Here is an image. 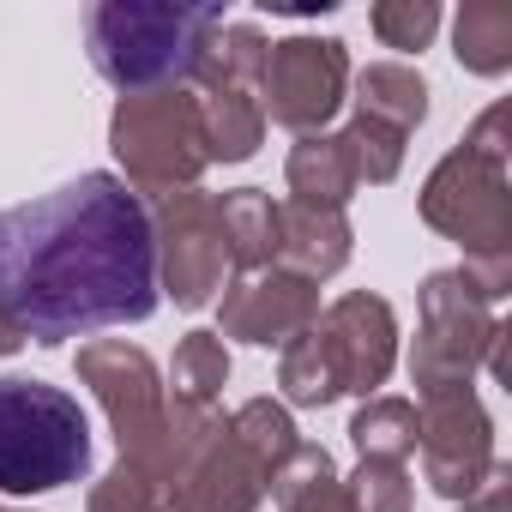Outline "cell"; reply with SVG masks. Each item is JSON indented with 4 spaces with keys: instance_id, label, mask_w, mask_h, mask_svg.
I'll return each mask as SVG.
<instances>
[{
    "instance_id": "3957f363",
    "label": "cell",
    "mask_w": 512,
    "mask_h": 512,
    "mask_svg": "<svg viewBox=\"0 0 512 512\" xmlns=\"http://www.w3.org/2000/svg\"><path fill=\"white\" fill-rule=\"evenodd\" d=\"M91 470V422L49 380H0V488L49 494Z\"/></svg>"
},
{
    "instance_id": "52a82bcc",
    "label": "cell",
    "mask_w": 512,
    "mask_h": 512,
    "mask_svg": "<svg viewBox=\"0 0 512 512\" xmlns=\"http://www.w3.org/2000/svg\"><path fill=\"white\" fill-rule=\"evenodd\" d=\"M494 344H500V326L488 320L482 290L464 272L428 278V290H422V338H416V362H410L422 398L470 392V368Z\"/></svg>"
},
{
    "instance_id": "7c38bea8",
    "label": "cell",
    "mask_w": 512,
    "mask_h": 512,
    "mask_svg": "<svg viewBox=\"0 0 512 512\" xmlns=\"http://www.w3.org/2000/svg\"><path fill=\"white\" fill-rule=\"evenodd\" d=\"M320 356L338 380V392H374L392 374V308L380 296H344L314 320Z\"/></svg>"
},
{
    "instance_id": "cb8c5ba5",
    "label": "cell",
    "mask_w": 512,
    "mask_h": 512,
    "mask_svg": "<svg viewBox=\"0 0 512 512\" xmlns=\"http://www.w3.org/2000/svg\"><path fill=\"white\" fill-rule=\"evenodd\" d=\"M440 31V7L434 0H380L374 7V37L386 49H422Z\"/></svg>"
},
{
    "instance_id": "f1b7e54d",
    "label": "cell",
    "mask_w": 512,
    "mask_h": 512,
    "mask_svg": "<svg viewBox=\"0 0 512 512\" xmlns=\"http://www.w3.org/2000/svg\"><path fill=\"white\" fill-rule=\"evenodd\" d=\"M0 512H7V506H0Z\"/></svg>"
},
{
    "instance_id": "44dd1931",
    "label": "cell",
    "mask_w": 512,
    "mask_h": 512,
    "mask_svg": "<svg viewBox=\"0 0 512 512\" xmlns=\"http://www.w3.org/2000/svg\"><path fill=\"white\" fill-rule=\"evenodd\" d=\"M350 434H356V452H362V458H380V464H404V458L416 452V440H422L416 410H410L404 398H374V404H362L356 422H350Z\"/></svg>"
},
{
    "instance_id": "5b68a950",
    "label": "cell",
    "mask_w": 512,
    "mask_h": 512,
    "mask_svg": "<svg viewBox=\"0 0 512 512\" xmlns=\"http://www.w3.org/2000/svg\"><path fill=\"white\" fill-rule=\"evenodd\" d=\"M109 145L127 169L133 193H187L205 169V139H199V109L187 91H151V97H121L109 121Z\"/></svg>"
},
{
    "instance_id": "ffe728a7",
    "label": "cell",
    "mask_w": 512,
    "mask_h": 512,
    "mask_svg": "<svg viewBox=\"0 0 512 512\" xmlns=\"http://www.w3.org/2000/svg\"><path fill=\"white\" fill-rule=\"evenodd\" d=\"M458 61L470 73H506L512 67V7L506 0H476L458 13Z\"/></svg>"
},
{
    "instance_id": "5bb4252c",
    "label": "cell",
    "mask_w": 512,
    "mask_h": 512,
    "mask_svg": "<svg viewBox=\"0 0 512 512\" xmlns=\"http://www.w3.org/2000/svg\"><path fill=\"white\" fill-rule=\"evenodd\" d=\"M350 260V223L344 211H320V205H278V272L320 284Z\"/></svg>"
},
{
    "instance_id": "277c9868",
    "label": "cell",
    "mask_w": 512,
    "mask_h": 512,
    "mask_svg": "<svg viewBox=\"0 0 512 512\" xmlns=\"http://www.w3.org/2000/svg\"><path fill=\"white\" fill-rule=\"evenodd\" d=\"M500 127H506V109L494 103L476 121V133L428 175V193H422V217L446 229L452 241H464L470 260H506V235H512Z\"/></svg>"
},
{
    "instance_id": "603a6c76",
    "label": "cell",
    "mask_w": 512,
    "mask_h": 512,
    "mask_svg": "<svg viewBox=\"0 0 512 512\" xmlns=\"http://www.w3.org/2000/svg\"><path fill=\"white\" fill-rule=\"evenodd\" d=\"M91 512H169V482H163V476H151L145 464L121 458V464L97 482Z\"/></svg>"
},
{
    "instance_id": "8992f818",
    "label": "cell",
    "mask_w": 512,
    "mask_h": 512,
    "mask_svg": "<svg viewBox=\"0 0 512 512\" xmlns=\"http://www.w3.org/2000/svg\"><path fill=\"white\" fill-rule=\"evenodd\" d=\"M79 380L103 398L109 422H115V440H121V458L145 464L151 476H163L175 488V446H169V410H163V386H157V368L139 344H121V338H103V344H85L79 350Z\"/></svg>"
},
{
    "instance_id": "484cf974",
    "label": "cell",
    "mask_w": 512,
    "mask_h": 512,
    "mask_svg": "<svg viewBox=\"0 0 512 512\" xmlns=\"http://www.w3.org/2000/svg\"><path fill=\"white\" fill-rule=\"evenodd\" d=\"M506 488H512L506 482V464H488L482 482L464 494V512H506Z\"/></svg>"
},
{
    "instance_id": "9a60e30c",
    "label": "cell",
    "mask_w": 512,
    "mask_h": 512,
    "mask_svg": "<svg viewBox=\"0 0 512 512\" xmlns=\"http://www.w3.org/2000/svg\"><path fill=\"white\" fill-rule=\"evenodd\" d=\"M199 79V139H205V163H241L260 151V133H266V109L247 85H229V79H211V73H193Z\"/></svg>"
},
{
    "instance_id": "30bf717a",
    "label": "cell",
    "mask_w": 512,
    "mask_h": 512,
    "mask_svg": "<svg viewBox=\"0 0 512 512\" xmlns=\"http://www.w3.org/2000/svg\"><path fill=\"white\" fill-rule=\"evenodd\" d=\"M422 464H428V482L446 494V500H464L482 470L494 464V440H488V416L470 392H446V398H422Z\"/></svg>"
},
{
    "instance_id": "2e32d148",
    "label": "cell",
    "mask_w": 512,
    "mask_h": 512,
    "mask_svg": "<svg viewBox=\"0 0 512 512\" xmlns=\"http://www.w3.org/2000/svg\"><path fill=\"white\" fill-rule=\"evenodd\" d=\"M217 229H223V247H229V266H241V272L278 266V205L260 187L223 193L217 199Z\"/></svg>"
},
{
    "instance_id": "7a4b0ae2",
    "label": "cell",
    "mask_w": 512,
    "mask_h": 512,
    "mask_svg": "<svg viewBox=\"0 0 512 512\" xmlns=\"http://www.w3.org/2000/svg\"><path fill=\"white\" fill-rule=\"evenodd\" d=\"M223 7H169V0H103L91 13V61L121 97L181 91L199 73Z\"/></svg>"
},
{
    "instance_id": "6da1fadb",
    "label": "cell",
    "mask_w": 512,
    "mask_h": 512,
    "mask_svg": "<svg viewBox=\"0 0 512 512\" xmlns=\"http://www.w3.org/2000/svg\"><path fill=\"white\" fill-rule=\"evenodd\" d=\"M0 314L37 344L157 314L151 211L121 175H79L0 211Z\"/></svg>"
},
{
    "instance_id": "ac0fdd59",
    "label": "cell",
    "mask_w": 512,
    "mask_h": 512,
    "mask_svg": "<svg viewBox=\"0 0 512 512\" xmlns=\"http://www.w3.org/2000/svg\"><path fill=\"white\" fill-rule=\"evenodd\" d=\"M290 193L296 205H320V211H344V199L356 193V175H350V157L338 139H320L308 133L296 151H290Z\"/></svg>"
},
{
    "instance_id": "4316f807",
    "label": "cell",
    "mask_w": 512,
    "mask_h": 512,
    "mask_svg": "<svg viewBox=\"0 0 512 512\" xmlns=\"http://www.w3.org/2000/svg\"><path fill=\"white\" fill-rule=\"evenodd\" d=\"M284 512H356V506H350V494H344V482L332 476V482H320V488H308V494H296V500H284Z\"/></svg>"
},
{
    "instance_id": "d6986e66",
    "label": "cell",
    "mask_w": 512,
    "mask_h": 512,
    "mask_svg": "<svg viewBox=\"0 0 512 512\" xmlns=\"http://www.w3.org/2000/svg\"><path fill=\"white\" fill-rule=\"evenodd\" d=\"M175 410L181 416H211L217 410V392L229 380V350L217 332H193L181 350H175Z\"/></svg>"
},
{
    "instance_id": "4fadbf2b",
    "label": "cell",
    "mask_w": 512,
    "mask_h": 512,
    "mask_svg": "<svg viewBox=\"0 0 512 512\" xmlns=\"http://www.w3.org/2000/svg\"><path fill=\"white\" fill-rule=\"evenodd\" d=\"M320 320V296L314 284L290 278V272H241L235 290H223V332L247 338V344H290L296 332H308Z\"/></svg>"
},
{
    "instance_id": "8fae6325",
    "label": "cell",
    "mask_w": 512,
    "mask_h": 512,
    "mask_svg": "<svg viewBox=\"0 0 512 512\" xmlns=\"http://www.w3.org/2000/svg\"><path fill=\"white\" fill-rule=\"evenodd\" d=\"M266 482H272V470L253 458L229 434V422L217 416V428L181 464V476L169 488V512H253V506H260V494H266Z\"/></svg>"
},
{
    "instance_id": "7402d4cb",
    "label": "cell",
    "mask_w": 512,
    "mask_h": 512,
    "mask_svg": "<svg viewBox=\"0 0 512 512\" xmlns=\"http://www.w3.org/2000/svg\"><path fill=\"white\" fill-rule=\"evenodd\" d=\"M338 145H344V157H350L356 187H362V181H392L398 163H404V133H392V127H380V121H362V115L338 133Z\"/></svg>"
},
{
    "instance_id": "d4e9b609",
    "label": "cell",
    "mask_w": 512,
    "mask_h": 512,
    "mask_svg": "<svg viewBox=\"0 0 512 512\" xmlns=\"http://www.w3.org/2000/svg\"><path fill=\"white\" fill-rule=\"evenodd\" d=\"M350 506L356 512H410V482H404V464H380V458H362V470L344 482Z\"/></svg>"
},
{
    "instance_id": "83f0119b",
    "label": "cell",
    "mask_w": 512,
    "mask_h": 512,
    "mask_svg": "<svg viewBox=\"0 0 512 512\" xmlns=\"http://www.w3.org/2000/svg\"><path fill=\"white\" fill-rule=\"evenodd\" d=\"M19 344H25V332H19V326H13L7 314H0V356H13Z\"/></svg>"
},
{
    "instance_id": "9c48e42d",
    "label": "cell",
    "mask_w": 512,
    "mask_h": 512,
    "mask_svg": "<svg viewBox=\"0 0 512 512\" xmlns=\"http://www.w3.org/2000/svg\"><path fill=\"white\" fill-rule=\"evenodd\" d=\"M151 241H157V260H163V284L181 308H205L223 284L229 266V247L217 229V199L205 193H169L151 217Z\"/></svg>"
},
{
    "instance_id": "ba28073f",
    "label": "cell",
    "mask_w": 512,
    "mask_h": 512,
    "mask_svg": "<svg viewBox=\"0 0 512 512\" xmlns=\"http://www.w3.org/2000/svg\"><path fill=\"white\" fill-rule=\"evenodd\" d=\"M344 85H350V55L338 37H290V43H272L266 49V67H260V109L290 127V133H314L338 115L344 103Z\"/></svg>"
},
{
    "instance_id": "e0dca14e",
    "label": "cell",
    "mask_w": 512,
    "mask_h": 512,
    "mask_svg": "<svg viewBox=\"0 0 512 512\" xmlns=\"http://www.w3.org/2000/svg\"><path fill=\"white\" fill-rule=\"evenodd\" d=\"M356 115H362V121H380V127H392V133L410 139V127L428 115V85H422L410 67L380 61V67H368V73L356 79Z\"/></svg>"
}]
</instances>
